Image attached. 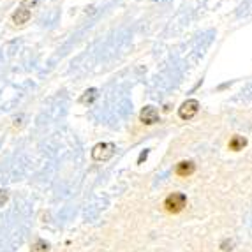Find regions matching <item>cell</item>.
I'll return each instance as SVG.
<instances>
[{"mask_svg": "<svg viewBox=\"0 0 252 252\" xmlns=\"http://www.w3.org/2000/svg\"><path fill=\"white\" fill-rule=\"evenodd\" d=\"M185 206H187V196L182 192H173L164 199V208L169 214H180Z\"/></svg>", "mask_w": 252, "mask_h": 252, "instance_id": "1", "label": "cell"}, {"mask_svg": "<svg viewBox=\"0 0 252 252\" xmlns=\"http://www.w3.org/2000/svg\"><path fill=\"white\" fill-rule=\"evenodd\" d=\"M117 147L113 143H97L92 150V157L94 160H108L115 156Z\"/></svg>", "mask_w": 252, "mask_h": 252, "instance_id": "2", "label": "cell"}, {"mask_svg": "<svg viewBox=\"0 0 252 252\" xmlns=\"http://www.w3.org/2000/svg\"><path fill=\"white\" fill-rule=\"evenodd\" d=\"M198 111H199V102L196 101V99H187V101L178 108V117H180L182 120H190V118H194L198 115Z\"/></svg>", "mask_w": 252, "mask_h": 252, "instance_id": "3", "label": "cell"}, {"mask_svg": "<svg viewBox=\"0 0 252 252\" xmlns=\"http://www.w3.org/2000/svg\"><path fill=\"white\" fill-rule=\"evenodd\" d=\"M139 120L145 124V126H154V124L159 122V111H157L154 106H145L139 113Z\"/></svg>", "mask_w": 252, "mask_h": 252, "instance_id": "4", "label": "cell"}, {"mask_svg": "<svg viewBox=\"0 0 252 252\" xmlns=\"http://www.w3.org/2000/svg\"><path fill=\"white\" fill-rule=\"evenodd\" d=\"M196 171V164L192 160H180L177 164V168H175V173H177L178 177H190L192 173Z\"/></svg>", "mask_w": 252, "mask_h": 252, "instance_id": "5", "label": "cell"}, {"mask_svg": "<svg viewBox=\"0 0 252 252\" xmlns=\"http://www.w3.org/2000/svg\"><path fill=\"white\" fill-rule=\"evenodd\" d=\"M30 16H32L30 9L20 7L13 13V23H14V25H25V23H29Z\"/></svg>", "mask_w": 252, "mask_h": 252, "instance_id": "6", "label": "cell"}, {"mask_svg": "<svg viewBox=\"0 0 252 252\" xmlns=\"http://www.w3.org/2000/svg\"><path fill=\"white\" fill-rule=\"evenodd\" d=\"M245 147H247V138H244V136H233V138L229 139V150L240 152V150H244Z\"/></svg>", "mask_w": 252, "mask_h": 252, "instance_id": "7", "label": "cell"}, {"mask_svg": "<svg viewBox=\"0 0 252 252\" xmlns=\"http://www.w3.org/2000/svg\"><path fill=\"white\" fill-rule=\"evenodd\" d=\"M97 97H99V90H97V89H89V90H85V92L81 94L80 102H81V104H92Z\"/></svg>", "mask_w": 252, "mask_h": 252, "instance_id": "8", "label": "cell"}, {"mask_svg": "<svg viewBox=\"0 0 252 252\" xmlns=\"http://www.w3.org/2000/svg\"><path fill=\"white\" fill-rule=\"evenodd\" d=\"M50 245L44 242V240H37L34 245H32V252H48Z\"/></svg>", "mask_w": 252, "mask_h": 252, "instance_id": "9", "label": "cell"}, {"mask_svg": "<svg viewBox=\"0 0 252 252\" xmlns=\"http://www.w3.org/2000/svg\"><path fill=\"white\" fill-rule=\"evenodd\" d=\"M7 190H2L0 189V208H2V206L5 205V203H7Z\"/></svg>", "mask_w": 252, "mask_h": 252, "instance_id": "10", "label": "cell"}, {"mask_svg": "<svg viewBox=\"0 0 252 252\" xmlns=\"http://www.w3.org/2000/svg\"><path fill=\"white\" fill-rule=\"evenodd\" d=\"M37 2H39V0H21V7L29 9V7H32V5L37 4Z\"/></svg>", "mask_w": 252, "mask_h": 252, "instance_id": "11", "label": "cell"}, {"mask_svg": "<svg viewBox=\"0 0 252 252\" xmlns=\"http://www.w3.org/2000/svg\"><path fill=\"white\" fill-rule=\"evenodd\" d=\"M147 157H148V150H145L143 154H141V156H139V159H138V164H141V162H143V160L147 159Z\"/></svg>", "mask_w": 252, "mask_h": 252, "instance_id": "12", "label": "cell"}]
</instances>
